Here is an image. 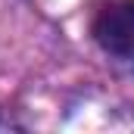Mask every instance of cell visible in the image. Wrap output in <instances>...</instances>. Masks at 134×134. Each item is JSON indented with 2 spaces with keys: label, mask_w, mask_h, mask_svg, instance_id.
<instances>
[{
  "label": "cell",
  "mask_w": 134,
  "mask_h": 134,
  "mask_svg": "<svg viewBox=\"0 0 134 134\" xmlns=\"http://www.w3.org/2000/svg\"><path fill=\"white\" fill-rule=\"evenodd\" d=\"M94 37L109 53H131L134 50V0L106 3L94 19Z\"/></svg>",
  "instance_id": "6da1fadb"
}]
</instances>
